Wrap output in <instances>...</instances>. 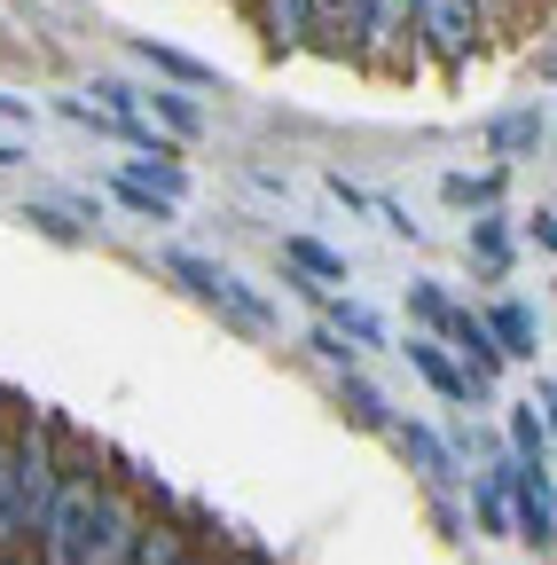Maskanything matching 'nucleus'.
<instances>
[{
  "label": "nucleus",
  "instance_id": "f257e3e1",
  "mask_svg": "<svg viewBox=\"0 0 557 565\" xmlns=\"http://www.w3.org/2000/svg\"><path fill=\"white\" fill-rule=\"evenodd\" d=\"M103 456L95 448H63V479L47 494V511L32 526V557L40 565H72L95 534V511H103V494H110V471H95Z\"/></svg>",
  "mask_w": 557,
  "mask_h": 565
},
{
  "label": "nucleus",
  "instance_id": "f03ea898",
  "mask_svg": "<svg viewBox=\"0 0 557 565\" xmlns=\"http://www.w3.org/2000/svg\"><path fill=\"white\" fill-rule=\"evenodd\" d=\"M158 267L181 282V291L196 299V307H213L228 330H244V338H267L275 330V307H267V291H251V282L236 275V267H221V259H204V252H158Z\"/></svg>",
  "mask_w": 557,
  "mask_h": 565
},
{
  "label": "nucleus",
  "instance_id": "7ed1b4c3",
  "mask_svg": "<svg viewBox=\"0 0 557 565\" xmlns=\"http://www.w3.org/2000/svg\"><path fill=\"white\" fill-rule=\"evenodd\" d=\"M408 32L440 71H463L486 40V9L479 0H408Z\"/></svg>",
  "mask_w": 557,
  "mask_h": 565
},
{
  "label": "nucleus",
  "instance_id": "20e7f679",
  "mask_svg": "<svg viewBox=\"0 0 557 565\" xmlns=\"http://www.w3.org/2000/svg\"><path fill=\"white\" fill-rule=\"evenodd\" d=\"M503 479H511V542L549 550V542H557V487H549V463L503 456Z\"/></svg>",
  "mask_w": 557,
  "mask_h": 565
},
{
  "label": "nucleus",
  "instance_id": "39448f33",
  "mask_svg": "<svg viewBox=\"0 0 557 565\" xmlns=\"http://www.w3.org/2000/svg\"><path fill=\"white\" fill-rule=\"evenodd\" d=\"M416 47L408 32V0H354V40H345V55H362L377 71H400Z\"/></svg>",
  "mask_w": 557,
  "mask_h": 565
},
{
  "label": "nucleus",
  "instance_id": "423d86ee",
  "mask_svg": "<svg viewBox=\"0 0 557 565\" xmlns=\"http://www.w3.org/2000/svg\"><path fill=\"white\" fill-rule=\"evenodd\" d=\"M142 526H150V519H142V511H133L126 494L110 487V494H103V511H95V534H87V550H79L72 565H126V557H133V542H142Z\"/></svg>",
  "mask_w": 557,
  "mask_h": 565
},
{
  "label": "nucleus",
  "instance_id": "0eeeda50",
  "mask_svg": "<svg viewBox=\"0 0 557 565\" xmlns=\"http://www.w3.org/2000/svg\"><path fill=\"white\" fill-rule=\"evenodd\" d=\"M440 345L463 362V377H471L479 393H495V377H503V345H495V330H486V315H463V307H456V322L440 330Z\"/></svg>",
  "mask_w": 557,
  "mask_h": 565
},
{
  "label": "nucleus",
  "instance_id": "6e6552de",
  "mask_svg": "<svg viewBox=\"0 0 557 565\" xmlns=\"http://www.w3.org/2000/svg\"><path fill=\"white\" fill-rule=\"evenodd\" d=\"M385 440L400 448V463H408L416 479H425L432 494H448V487L463 479V463H456V448H448V440L432 433V424H393V433H385Z\"/></svg>",
  "mask_w": 557,
  "mask_h": 565
},
{
  "label": "nucleus",
  "instance_id": "1a4fd4ad",
  "mask_svg": "<svg viewBox=\"0 0 557 565\" xmlns=\"http://www.w3.org/2000/svg\"><path fill=\"white\" fill-rule=\"evenodd\" d=\"M400 353H408V370H416V377H425V385H432L440 401H456V408H471V401H486V393H479V385L463 377V362H456V353H448L440 338H408Z\"/></svg>",
  "mask_w": 557,
  "mask_h": 565
},
{
  "label": "nucleus",
  "instance_id": "9d476101",
  "mask_svg": "<svg viewBox=\"0 0 557 565\" xmlns=\"http://www.w3.org/2000/svg\"><path fill=\"white\" fill-rule=\"evenodd\" d=\"M338 408H345V424H354V433H377V440L400 424V416H393V401H385L362 370H338Z\"/></svg>",
  "mask_w": 557,
  "mask_h": 565
},
{
  "label": "nucleus",
  "instance_id": "9b49d317",
  "mask_svg": "<svg viewBox=\"0 0 557 565\" xmlns=\"http://www.w3.org/2000/svg\"><path fill=\"white\" fill-rule=\"evenodd\" d=\"M486 150H495L503 166H518V158H534V150H542V103H518V110H495V118H486Z\"/></svg>",
  "mask_w": 557,
  "mask_h": 565
},
{
  "label": "nucleus",
  "instance_id": "f8f14e48",
  "mask_svg": "<svg viewBox=\"0 0 557 565\" xmlns=\"http://www.w3.org/2000/svg\"><path fill=\"white\" fill-rule=\"evenodd\" d=\"M486 330H495L503 362H534V353H542V322H534L526 299H495V307H486Z\"/></svg>",
  "mask_w": 557,
  "mask_h": 565
},
{
  "label": "nucleus",
  "instance_id": "ddd939ff",
  "mask_svg": "<svg viewBox=\"0 0 557 565\" xmlns=\"http://www.w3.org/2000/svg\"><path fill=\"white\" fill-rule=\"evenodd\" d=\"M259 32H267L275 55L307 47V40H314V0H259Z\"/></svg>",
  "mask_w": 557,
  "mask_h": 565
},
{
  "label": "nucleus",
  "instance_id": "4468645a",
  "mask_svg": "<svg viewBox=\"0 0 557 565\" xmlns=\"http://www.w3.org/2000/svg\"><path fill=\"white\" fill-rule=\"evenodd\" d=\"M471 519H479V534H511V479H503V456L486 463V471H471Z\"/></svg>",
  "mask_w": 557,
  "mask_h": 565
},
{
  "label": "nucleus",
  "instance_id": "2eb2a0df",
  "mask_svg": "<svg viewBox=\"0 0 557 565\" xmlns=\"http://www.w3.org/2000/svg\"><path fill=\"white\" fill-rule=\"evenodd\" d=\"M463 244H471L479 275H503V267H511V252H518V236H511V221H503V212H479Z\"/></svg>",
  "mask_w": 557,
  "mask_h": 565
},
{
  "label": "nucleus",
  "instance_id": "dca6fc26",
  "mask_svg": "<svg viewBox=\"0 0 557 565\" xmlns=\"http://www.w3.org/2000/svg\"><path fill=\"white\" fill-rule=\"evenodd\" d=\"M133 55H142L158 79H181V87H213V63H196L189 47H165V40H133Z\"/></svg>",
  "mask_w": 557,
  "mask_h": 565
},
{
  "label": "nucleus",
  "instance_id": "f3484780",
  "mask_svg": "<svg viewBox=\"0 0 557 565\" xmlns=\"http://www.w3.org/2000/svg\"><path fill=\"white\" fill-rule=\"evenodd\" d=\"M322 322H330V330H345L362 353H369V345H385V322H377L362 299H338V291H322Z\"/></svg>",
  "mask_w": 557,
  "mask_h": 565
},
{
  "label": "nucleus",
  "instance_id": "a211bd4d",
  "mask_svg": "<svg viewBox=\"0 0 557 565\" xmlns=\"http://www.w3.org/2000/svg\"><path fill=\"white\" fill-rule=\"evenodd\" d=\"M110 196H118V204H126V212H142V221H158V228H165V221H173V212H181V204H173V196H165V189H150V181H142V173H126V166H118V173H110Z\"/></svg>",
  "mask_w": 557,
  "mask_h": 565
},
{
  "label": "nucleus",
  "instance_id": "6ab92c4d",
  "mask_svg": "<svg viewBox=\"0 0 557 565\" xmlns=\"http://www.w3.org/2000/svg\"><path fill=\"white\" fill-rule=\"evenodd\" d=\"M283 267H299V275H314V282H345V252H330V244H314V236H283Z\"/></svg>",
  "mask_w": 557,
  "mask_h": 565
},
{
  "label": "nucleus",
  "instance_id": "aec40b11",
  "mask_svg": "<svg viewBox=\"0 0 557 565\" xmlns=\"http://www.w3.org/2000/svg\"><path fill=\"white\" fill-rule=\"evenodd\" d=\"M24 221L47 236V244H87V228H79V212L72 204H63V196H32L24 204Z\"/></svg>",
  "mask_w": 557,
  "mask_h": 565
},
{
  "label": "nucleus",
  "instance_id": "412c9836",
  "mask_svg": "<svg viewBox=\"0 0 557 565\" xmlns=\"http://www.w3.org/2000/svg\"><path fill=\"white\" fill-rule=\"evenodd\" d=\"M440 196L463 204V212H495V196H503V166H495V173H448Z\"/></svg>",
  "mask_w": 557,
  "mask_h": 565
},
{
  "label": "nucleus",
  "instance_id": "4be33fe9",
  "mask_svg": "<svg viewBox=\"0 0 557 565\" xmlns=\"http://www.w3.org/2000/svg\"><path fill=\"white\" fill-rule=\"evenodd\" d=\"M408 315H416V322H425V338H440V330L456 322V299L440 291V282H432V275H416V282H408Z\"/></svg>",
  "mask_w": 557,
  "mask_h": 565
},
{
  "label": "nucleus",
  "instance_id": "5701e85b",
  "mask_svg": "<svg viewBox=\"0 0 557 565\" xmlns=\"http://www.w3.org/2000/svg\"><path fill=\"white\" fill-rule=\"evenodd\" d=\"M503 433H511V456H518V463H542V456H549V424L534 416V401H526V408H511Z\"/></svg>",
  "mask_w": 557,
  "mask_h": 565
},
{
  "label": "nucleus",
  "instance_id": "b1692460",
  "mask_svg": "<svg viewBox=\"0 0 557 565\" xmlns=\"http://www.w3.org/2000/svg\"><path fill=\"white\" fill-rule=\"evenodd\" d=\"M307 353H314L322 370H362V345L345 338V330H330V322H314V330H307Z\"/></svg>",
  "mask_w": 557,
  "mask_h": 565
},
{
  "label": "nucleus",
  "instance_id": "393cba45",
  "mask_svg": "<svg viewBox=\"0 0 557 565\" xmlns=\"http://www.w3.org/2000/svg\"><path fill=\"white\" fill-rule=\"evenodd\" d=\"M0 550H24V526H17V479H9V433H0Z\"/></svg>",
  "mask_w": 557,
  "mask_h": 565
},
{
  "label": "nucleus",
  "instance_id": "a878e982",
  "mask_svg": "<svg viewBox=\"0 0 557 565\" xmlns=\"http://www.w3.org/2000/svg\"><path fill=\"white\" fill-rule=\"evenodd\" d=\"M142 103H150V110H158V118H165V126H173V141H181V134H196V126H204V118H196V103H189V95H142Z\"/></svg>",
  "mask_w": 557,
  "mask_h": 565
},
{
  "label": "nucleus",
  "instance_id": "bb28decb",
  "mask_svg": "<svg viewBox=\"0 0 557 565\" xmlns=\"http://www.w3.org/2000/svg\"><path fill=\"white\" fill-rule=\"evenodd\" d=\"M377 221H385L393 236H408V244L425 236V221H408V204H393V196H377Z\"/></svg>",
  "mask_w": 557,
  "mask_h": 565
},
{
  "label": "nucleus",
  "instance_id": "cd10ccee",
  "mask_svg": "<svg viewBox=\"0 0 557 565\" xmlns=\"http://www.w3.org/2000/svg\"><path fill=\"white\" fill-rule=\"evenodd\" d=\"M432 519H440V534H448V542H463V511L448 503V494H432Z\"/></svg>",
  "mask_w": 557,
  "mask_h": 565
},
{
  "label": "nucleus",
  "instance_id": "c85d7f7f",
  "mask_svg": "<svg viewBox=\"0 0 557 565\" xmlns=\"http://www.w3.org/2000/svg\"><path fill=\"white\" fill-rule=\"evenodd\" d=\"M526 236H534L542 252H557V212H534V221H526Z\"/></svg>",
  "mask_w": 557,
  "mask_h": 565
},
{
  "label": "nucleus",
  "instance_id": "c756f323",
  "mask_svg": "<svg viewBox=\"0 0 557 565\" xmlns=\"http://www.w3.org/2000/svg\"><path fill=\"white\" fill-rule=\"evenodd\" d=\"M32 118V103H17V95H0V126H24Z\"/></svg>",
  "mask_w": 557,
  "mask_h": 565
},
{
  "label": "nucleus",
  "instance_id": "7c9ffc66",
  "mask_svg": "<svg viewBox=\"0 0 557 565\" xmlns=\"http://www.w3.org/2000/svg\"><path fill=\"white\" fill-rule=\"evenodd\" d=\"M542 424L557 433V385H542Z\"/></svg>",
  "mask_w": 557,
  "mask_h": 565
},
{
  "label": "nucleus",
  "instance_id": "2f4dec72",
  "mask_svg": "<svg viewBox=\"0 0 557 565\" xmlns=\"http://www.w3.org/2000/svg\"><path fill=\"white\" fill-rule=\"evenodd\" d=\"M173 565H221V557H204V550H181V557H173Z\"/></svg>",
  "mask_w": 557,
  "mask_h": 565
},
{
  "label": "nucleus",
  "instance_id": "473e14b6",
  "mask_svg": "<svg viewBox=\"0 0 557 565\" xmlns=\"http://www.w3.org/2000/svg\"><path fill=\"white\" fill-rule=\"evenodd\" d=\"M9 166H24V150H9V141H0V173H9Z\"/></svg>",
  "mask_w": 557,
  "mask_h": 565
},
{
  "label": "nucleus",
  "instance_id": "72a5a7b5",
  "mask_svg": "<svg viewBox=\"0 0 557 565\" xmlns=\"http://www.w3.org/2000/svg\"><path fill=\"white\" fill-rule=\"evenodd\" d=\"M228 565H267V557H259V550H236V557H228Z\"/></svg>",
  "mask_w": 557,
  "mask_h": 565
},
{
  "label": "nucleus",
  "instance_id": "f704fd0d",
  "mask_svg": "<svg viewBox=\"0 0 557 565\" xmlns=\"http://www.w3.org/2000/svg\"><path fill=\"white\" fill-rule=\"evenodd\" d=\"M542 71H557V47H549V63H542Z\"/></svg>",
  "mask_w": 557,
  "mask_h": 565
}]
</instances>
